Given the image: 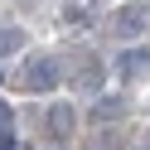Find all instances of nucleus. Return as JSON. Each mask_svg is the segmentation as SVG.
Listing matches in <instances>:
<instances>
[{"instance_id": "nucleus-1", "label": "nucleus", "mask_w": 150, "mask_h": 150, "mask_svg": "<svg viewBox=\"0 0 150 150\" xmlns=\"http://www.w3.org/2000/svg\"><path fill=\"white\" fill-rule=\"evenodd\" d=\"M20 82H24V92H49L53 82H58V58H49V53H34V58L20 68Z\"/></svg>"}, {"instance_id": "nucleus-7", "label": "nucleus", "mask_w": 150, "mask_h": 150, "mask_svg": "<svg viewBox=\"0 0 150 150\" xmlns=\"http://www.w3.org/2000/svg\"><path fill=\"white\" fill-rule=\"evenodd\" d=\"M20 49H24V29L20 24H5L0 29V58H15Z\"/></svg>"}, {"instance_id": "nucleus-5", "label": "nucleus", "mask_w": 150, "mask_h": 150, "mask_svg": "<svg viewBox=\"0 0 150 150\" xmlns=\"http://www.w3.org/2000/svg\"><path fill=\"white\" fill-rule=\"evenodd\" d=\"M78 87H82V92H97V87H102V63L92 58V53L78 63Z\"/></svg>"}, {"instance_id": "nucleus-3", "label": "nucleus", "mask_w": 150, "mask_h": 150, "mask_svg": "<svg viewBox=\"0 0 150 150\" xmlns=\"http://www.w3.org/2000/svg\"><path fill=\"white\" fill-rule=\"evenodd\" d=\"M44 131H49L53 140H68L73 131H78V111H73L68 102H53V107L44 111Z\"/></svg>"}, {"instance_id": "nucleus-8", "label": "nucleus", "mask_w": 150, "mask_h": 150, "mask_svg": "<svg viewBox=\"0 0 150 150\" xmlns=\"http://www.w3.org/2000/svg\"><path fill=\"white\" fill-rule=\"evenodd\" d=\"M0 150H15V131L10 126H0Z\"/></svg>"}, {"instance_id": "nucleus-4", "label": "nucleus", "mask_w": 150, "mask_h": 150, "mask_svg": "<svg viewBox=\"0 0 150 150\" xmlns=\"http://www.w3.org/2000/svg\"><path fill=\"white\" fill-rule=\"evenodd\" d=\"M116 73L121 78H150V49H121Z\"/></svg>"}, {"instance_id": "nucleus-2", "label": "nucleus", "mask_w": 150, "mask_h": 150, "mask_svg": "<svg viewBox=\"0 0 150 150\" xmlns=\"http://www.w3.org/2000/svg\"><path fill=\"white\" fill-rule=\"evenodd\" d=\"M150 29V5H121L116 15H111V34H116V39H140V34Z\"/></svg>"}, {"instance_id": "nucleus-6", "label": "nucleus", "mask_w": 150, "mask_h": 150, "mask_svg": "<svg viewBox=\"0 0 150 150\" xmlns=\"http://www.w3.org/2000/svg\"><path fill=\"white\" fill-rule=\"evenodd\" d=\"M121 116H126V102H121V97H97L92 121H121Z\"/></svg>"}, {"instance_id": "nucleus-9", "label": "nucleus", "mask_w": 150, "mask_h": 150, "mask_svg": "<svg viewBox=\"0 0 150 150\" xmlns=\"http://www.w3.org/2000/svg\"><path fill=\"white\" fill-rule=\"evenodd\" d=\"M10 116H15V111L5 107V102H0V126H10Z\"/></svg>"}]
</instances>
